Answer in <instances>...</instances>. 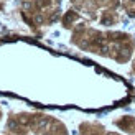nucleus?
<instances>
[{"instance_id": "3", "label": "nucleus", "mask_w": 135, "mask_h": 135, "mask_svg": "<svg viewBox=\"0 0 135 135\" xmlns=\"http://www.w3.org/2000/svg\"><path fill=\"white\" fill-rule=\"evenodd\" d=\"M132 2H133V0H132Z\"/></svg>"}, {"instance_id": "1", "label": "nucleus", "mask_w": 135, "mask_h": 135, "mask_svg": "<svg viewBox=\"0 0 135 135\" xmlns=\"http://www.w3.org/2000/svg\"><path fill=\"white\" fill-rule=\"evenodd\" d=\"M46 125H48V120H46V119H41V120H40V122L36 124V127H38V129H45Z\"/></svg>"}, {"instance_id": "2", "label": "nucleus", "mask_w": 135, "mask_h": 135, "mask_svg": "<svg viewBox=\"0 0 135 135\" xmlns=\"http://www.w3.org/2000/svg\"><path fill=\"white\" fill-rule=\"evenodd\" d=\"M35 20H36L38 23H41V22H43V17H41V15H36V18H35Z\"/></svg>"}]
</instances>
